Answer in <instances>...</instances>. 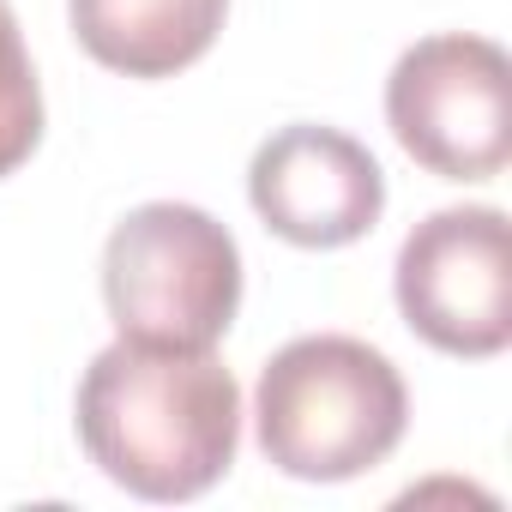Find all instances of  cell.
<instances>
[{
  "label": "cell",
  "mask_w": 512,
  "mask_h": 512,
  "mask_svg": "<svg viewBox=\"0 0 512 512\" xmlns=\"http://www.w3.org/2000/svg\"><path fill=\"white\" fill-rule=\"evenodd\" d=\"M73 416L91 464L157 506L217 488L241 446V386L217 350L115 338L91 356Z\"/></svg>",
  "instance_id": "cell-1"
},
{
  "label": "cell",
  "mask_w": 512,
  "mask_h": 512,
  "mask_svg": "<svg viewBox=\"0 0 512 512\" xmlns=\"http://www.w3.org/2000/svg\"><path fill=\"white\" fill-rule=\"evenodd\" d=\"M410 392L386 350L314 332L290 338L253 386L260 452L296 482H350L386 464L404 440Z\"/></svg>",
  "instance_id": "cell-2"
},
{
  "label": "cell",
  "mask_w": 512,
  "mask_h": 512,
  "mask_svg": "<svg viewBox=\"0 0 512 512\" xmlns=\"http://www.w3.org/2000/svg\"><path fill=\"white\" fill-rule=\"evenodd\" d=\"M103 302L133 344L217 350L241 308V247L199 205H133L103 241Z\"/></svg>",
  "instance_id": "cell-3"
},
{
  "label": "cell",
  "mask_w": 512,
  "mask_h": 512,
  "mask_svg": "<svg viewBox=\"0 0 512 512\" xmlns=\"http://www.w3.org/2000/svg\"><path fill=\"white\" fill-rule=\"evenodd\" d=\"M386 121L440 181H494L512 157V61L470 31L422 37L386 79Z\"/></svg>",
  "instance_id": "cell-4"
},
{
  "label": "cell",
  "mask_w": 512,
  "mask_h": 512,
  "mask_svg": "<svg viewBox=\"0 0 512 512\" xmlns=\"http://www.w3.org/2000/svg\"><path fill=\"white\" fill-rule=\"evenodd\" d=\"M404 326L464 362L512 344V235L500 205H446L422 217L392 266Z\"/></svg>",
  "instance_id": "cell-5"
},
{
  "label": "cell",
  "mask_w": 512,
  "mask_h": 512,
  "mask_svg": "<svg viewBox=\"0 0 512 512\" xmlns=\"http://www.w3.org/2000/svg\"><path fill=\"white\" fill-rule=\"evenodd\" d=\"M247 199L290 247H350L386 211V175L374 151L338 127H278L247 163Z\"/></svg>",
  "instance_id": "cell-6"
},
{
  "label": "cell",
  "mask_w": 512,
  "mask_h": 512,
  "mask_svg": "<svg viewBox=\"0 0 512 512\" xmlns=\"http://www.w3.org/2000/svg\"><path fill=\"white\" fill-rule=\"evenodd\" d=\"M229 0H67L79 49L127 79L187 73L223 31Z\"/></svg>",
  "instance_id": "cell-7"
},
{
  "label": "cell",
  "mask_w": 512,
  "mask_h": 512,
  "mask_svg": "<svg viewBox=\"0 0 512 512\" xmlns=\"http://www.w3.org/2000/svg\"><path fill=\"white\" fill-rule=\"evenodd\" d=\"M37 145H43V85L13 7L0 0V181L19 163H31Z\"/></svg>",
  "instance_id": "cell-8"
}]
</instances>
